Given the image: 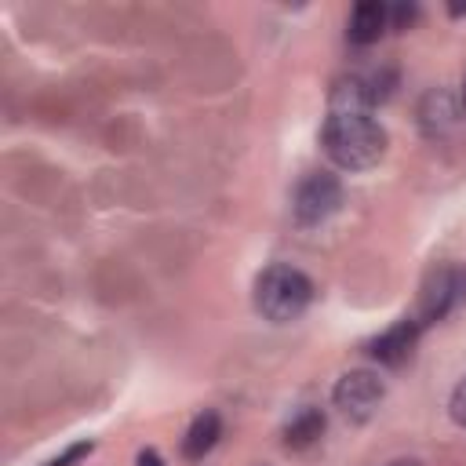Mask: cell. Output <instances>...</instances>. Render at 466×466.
Wrapping results in <instances>:
<instances>
[{"instance_id": "7c38bea8", "label": "cell", "mask_w": 466, "mask_h": 466, "mask_svg": "<svg viewBox=\"0 0 466 466\" xmlns=\"http://www.w3.org/2000/svg\"><path fill=\"white\" fill-rule=\"evenodd\" d=\"M95 451V441H76V444H69L62 455H55V459H47L44 466H76L80 459H87Z\"/></svg>"}, {"instance_id": "277c9868", "label": "cell", "mask_w": 466, "mask_h": 466, "mask_svg": "<svg viewBox=\"0 0 466 466\" xmlns=\"http://www.w3.org/2000/svg\"><path fill=\"white\" fill-rule=\"evenodd\" d=\"M342 208V182L331 171H309L291 197V211L299 226H320Z\"/></svg>"}, {"instance_id": "6da1fadb", "label": "cell", "mask_w": 466, "mask_h": 466, "mask_svg": "<svg viewBox=\"0 0 466 466\" xmlns=\"http://www.w3.org/2000/svg\"><path fill=\"white\" fill-rule=\"evenodd\" d=\"M320 146L331 164L346 171H368L386 157V127L371 113H328Z\"/></svg>"}, {"instance_id": "8992f818", "label": "cell", "mask_w": 466, "mask_h": 466, "mask_svg": "<svg viewBox=\"0 0 466 466\" xmlns=\"http://www.w3.org/2000/svg\"><path fill=\"white\" fill-rule=\"evenodd\" d=\"M422 328L415 317H400L397 324H390L386 331H379L371 342H368V357L386 364V368H400L404 360H411L415 353V342H419Z\"/></svg>"}, {"instance_id": "5b68a950", "label": "cell", "mask_w": 466, "mask_h": 466, "mask_svg": "<svg viewBox=\"0 0 466 466\" xmlns=\"http://www.w3.org/2000/svg\"><path fill=\"white\" fill-rule=\"evenodd\" d=\"M382 397H386V386H382V379H379L375 371H368V368L346 371V375L335 382V390H331L335 408H339L350 422H368V419L375 415V408L382 404Z\"/></svg>"}, {"instance_id": "4fadbf2b", "label": "cell", "mask_w": 466, "mask_h": 466, "mask_svg": "<svg viewBox=\"0 0 466 466\" xmlns=\"http://www.w3.org/2000/svg\"><path fill=\"white\" fill-rule=\"evenodd\" d=\"M448 415H451L455 426L466 430V375L455 382V390H451V397H448Z\"/></svg>"}, {"instance_id": "30bf717a", "label": "cell", "mask_w": 466, "mask_h": 466, "mask_svg": "<svg viewBox=\"0 0 466 466\" xmlns=\"http://www.w3.org/2000/svg\"><path fill=\"white\" fill-rule=\"evenodd\" d=\"M371 109H375V102H371V91H368L364 76L335 80V87L328 95V113H371Z\"/></svg>"}, {"instance_id": "ba28073f", "label": "cell", "mask_w": 466, "mask_h": 466, "mask_svg": "<svg viewBox=\"0 0 466 466\" xmlns=\"http://www.w3.org/2000/svg\"><path fill=\"white\" fill-rule=\"evenodd\" d=\"M455 116H459L455 98H451L444 87H433V91L422 95V102H419V127H422L426 138L448 135V127L455 124Z\"/></svg>"}, {"instance_id": "7a4b0ae2", "label": "cell", "mask_w": 466, "mask_h": 466, "mask_svg": "<svg viewBox=\"0 0 466 466\" xmlns=\"http://www.w3.org/2000/svg\"><path fill=\"white\" fill-rule=\"evenodd\" d=\"M309 302H313V280L288 262L266 266L255 280V309L273 324H288L302 317Z\"/></svg>"}, {"instance_id": "9c48e42d", "label": "cell", "mask_w": 466, "mask_h": 466, "mask_svg": "<svg viewBox=\"0 0 466 466\" xmlns=\"http://www.w3.org/2000/svg\"><path fill=\"white\" fill-rule=\"evenodd\" d=\"M218 437H222V419H218V411H200V415L189 422L186 437H182V455H186L189 462H197V459H204V455L218 444Z\"/></svg>"}, {"instance_id": "9a60e30c", "label": "cell", "mask_w": 466, "mask_h": 466, "mask_svg": "<svg viewBox=\"0 0 466 466\" xmlns=\"http://www.w3.org/2000/svg\"><path fill=\"white\" fill-rule=\"evenodd\" d=\"M135 466H164V459L153 451V448H146V451H138V459H135Z\"/></svg>"}, {"instance_id": "5bb4252c", "label": "cell", "mask_w": 466, "mask_h": 466, "mask_svg": "<svg viewBox=\"0 0 466 466\" xmlns=\"http://www.w3.org/2000/svg\"><path fill=\"white\" fill-rule=\"evenodd\" d=\"M415 18H419V7H415V4H397V7H390V29H408Z\"/></svg>"}, {"instance_id": "e0dca14e", "label": "cell", "mask_w": 466, "mask_h": 466, "mask_svg": "<svg viewBox=\"0 0 466 466\" xmlns=\"http://www.w3.org/2000/svg\"><path fill=\"white\" fill-rule=\"evenodd\" d=\"M462 109H466V76H462Z\"/></svg>"}, {"instance_id": "3957f363", "label": "cell", "mask_w": 466, "mask_h": 466, "mask_svg": "<svg viewBox=\"0 0 466 466\" xmlns=\"http://www.w3.org/2000/svg\"><path fill=\"white\" fill-rule=\"evenodd\" d=\"M466 302V266L459 262H444V266H433L422 280V291H419V328H430L437 320H444L451 309H459Z\"/></svg>"}, {"instance_id": "8fae6325", "label": "cell", "mask_w": 466, "mask_h": 466, "mask_svg": "<svg viewBox=\"0 0 466 466\" xmlns=\"http://www.w3.org/2000/svg\"><path fill=\"white\" fill-rule=\"evenodd\" d=\"M324 433V411L320 408H299L284 422V444L288 448H309Z\"/></svg>"}, {"instance_id": "52a82bcc", "label": "cell", "mask_w": 466, "mask_h": 466, "mask_svg": "<svg viewBox=\"0 0 466 466\" xmlns=\"http://www.w3.org/2000/svg\"><path fill=\"white\" fill-rule=\"evenodd\" d=\"M386 25H390V7L379 4V0H360V4L350 11L346 36H350V44L368 47V44H375V40L386 33Z\"/></svg>"}, {"instance_id": "2e32d148", "label": "cell", "mask_w": 466, "mask_h": 466, "mask_svg": "<svg viewBox=\"0 0 466 466\" xmlns=\"http://www.w3.org/2000/svg\"><path fill=\"white\" fill-rule=\"evenodd\" d=\"M390 466H422L419 459H397V462H390Z\"/></svg>"}]
</instances>
